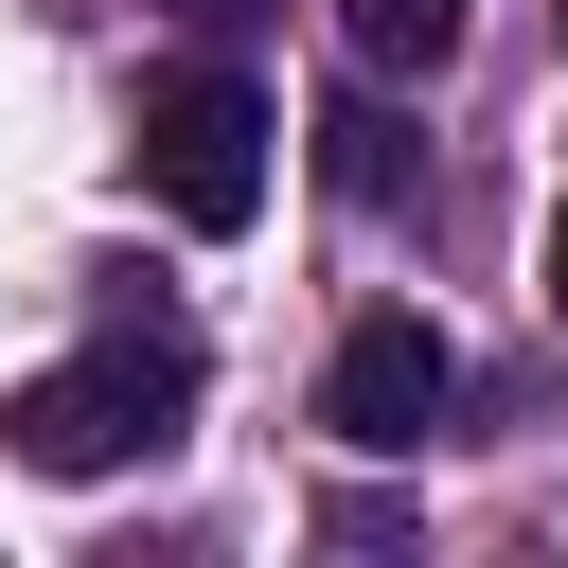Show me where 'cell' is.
<instances>
[{"label": "cell", "instance_id": "8", "mask_svg": "<svg viewBox=\"0 0 568 568\" xmlns=\"http://www.w3.org/2000/svg\"><path fill=\"white\" fill-rule=\"evenodd\" d=\"M550 18H568V0H550Z\"/></svg>", "mask_w": 568, "mask_h": 568}, {"label": "cell", "instance_id": "4", "mask_svg": "<svg viewBox=\"0 0 568 568\" xmlns=\"http://www.w3.org/2000/svg\"><path fill=\"white\" fill-rule=\"evenodd\" d=\"M320 178H337V195H355V213H390V195H408V124H390V106H373V89H355V106H337V124H320Z\"/></svg>", "mask_w": 568, "mask_h": 568}, {"label": "cell", "instance_id": "3", "mask_svg": "<svg viewBox=\"0 0 568 568\" xmlns=\"http://www.w3.org/2000/svg\"><path fill=\"white\" fill-rule=\"evenodd\" d=\"M444 390H462V355H444V320H408V302H373V320L320 355V426H337L355 462H408V444L444 426Z\"/></svg>", "mask_w": 568, "mask_h": 568}, {"label": "cell", "instance_id": "2", "mask_svg": "<svg viewBox=\"0 0 568 568\" xmlns=\"http://www.w3.org/2000/svg\"><path fill=\"white\" fill-rule=\"evenodd\" d=\"M266 142H284V124H266V89H248V71H213V53L142 89V195H160L178 231H248V213H266Z\"/></svg>", "mask_w": 568, "mask_h": 568}, {"label": "cell", "instance_id": "7", "mask_svg": "<svg viewBox=\"0 0 568 568\" xmlns=\"http://www.w3.org/2000/svg\"><path fill=\"white\" fill-rule=\"evenodd\" d=\"M532 284H550V320H568V213H550V248H532Z\"/></svg>", "mask_w": 568, "mask_h": 568}, {"label": "cell", "instance_id": "5", "mask_svg": "<svg viewBox=\"0 0 568 568\" xmlns=\"http://www.w3.org/2000/svg\"><path fill=\"white\" fill-rule=\"evenodd\" d=\"M337 36H355L373 71H444V53H462V0H337Z\"/></svg>", "mask_w": 568, "mask_h": 568}, {"label": "cell", "instance_id": "6", "mask_svg": "<svg viewBox=\"0 0 568 568\" xmlns=\"http://www.w3.org/2000/svg\"><path fill=\"white\" fill-rule=\"evenodd\" d=\"M160 18H178V36H248L266 0H160Z\"/></svg>", "mask_w": 568, "mask_h": 568}, {"label": "cell", "instance_id": "1", "mask_svg": "<svg viewBox=\"0 0 568 568\" xmlns=\"http://www.w3.org/2000/svg\"><path fill=\"white\" fill-rule=\"evenodd\" d=\"M178 408H195V337H106V355L36 373V390L0 408V444H18L36 479H124V462L178 444Z\"/></svg>", "mask_w": 568, "mask_h": 568}]
</instances>
